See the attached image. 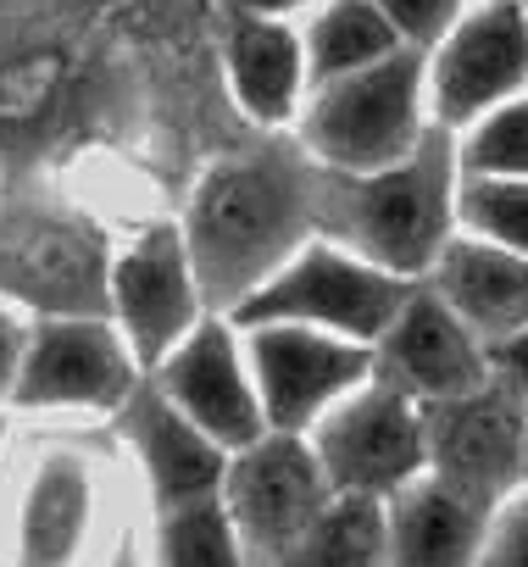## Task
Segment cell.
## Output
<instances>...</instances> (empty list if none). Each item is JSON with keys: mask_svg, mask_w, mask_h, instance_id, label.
<instances>
[{"mask_svg": "<svg viewBox=\"0 0 528 567\" xmlns=\"http://www.w3.org/2000/svg\"><path fill=\"white\" fill-rule=\"evenodd\" d=\"M478 567H528V484L495 506Z\"/></svg>", "mask_w": 528, "mask_h": 567, "instance_id": "484cf974", "label": "cell"}, {"mask_svg": "<svg viewBox=\"0 0 528 567\" xmlns=\"http://www.w3.org/2000/svg\"><path fill=\"white\" fill-rule=\"evenodd\" d=\"M517 7H522V18H528V0H517Z\"/></svg>", "mask_w": 528, "mask_h": 567, "instance_id": "d6a6232c", "label": "cell"}, {"mask_svg": "<svg viewBox=\"0 0 528 567\" xmlns=\"http://www.w3.org/2000/svg\"><path fill=\"white\" fill-rule=\"evenodd\" d=\"M117 567H145V534H139V545H134V550H128Z\"/></svg>", "mask_w": 528, "mask_h": 567, "instance_id": "4dcf8cb0", "label": "cell"}, {"mask_svg": "<svg viewBox=\"0 0 528 567\" xmlns=\"http://www.w3.org/2000/svg\"><path fill=\"white\" fill-rule=\"evenodd\" d=\"M29 323L12 301H0V412H12V390H18V368H23V346H29Z\"/></svg>", "mask_w": 528, "mask_h": 567, "instance_id": "4316f807", "label": "cell"}, {"mask_svg": "<svg viewBox=\"0 0 528 567\" xmlns=\"http://www.w3.org/2000/svg\"><path fill=\"white\" fill-rule=\"evenodd\" d=\"M456 162H462V178H528V95L462 128Z\"/></svg>", "mask_w": 528, "mask_h": 567, "instance_id": "603a6c76", "label": "cell"}, {"mask_svg": "<svg viewBox=\"0 0 528 567\" xmlns=\"http://www.w3.org/2000/svg\"><path fill=\"white\" fill-rule=\"evenodd\" d=\"M462 234V162L456 134L434 128L412 156L373 173L318 178V239L423 284L445 245Z\"/></svg>", "mask_w": 528, "mask_h": 567, "instance_id": "3957f363", "label": "cell"}, {"mask_svg": "<svg viewBox=\"0 0 528 567\" xmlns=\"http://www.w3.org/2000/svg\"><path fill=\"white\" fill-rule=\"evenodd\" d=\"M489 517L495 506H478L473 495L423 473L412 489L384 501V534H390L384 567H478Z\"/></svg>", "mask_w": 528, "mask_h": 567, "instance_id": "d6986e66", "label": "cell"}, {"mask_svg": "<svg viewBox=\"0 0 528 567\" xmlns=\"http://www.w3.org/2000/svg\"><path fill=\"white\" fill-rule=\"evenodd\" d=\"M323 167L296 134H245L217 151L178 200V228L211 318H234L301 245L318 239Z\"/></svg>", "mask_w": 528, "mask_h": 567, "instance_id": "6da1fadb", "label": "cell"}, {"mask_svg": "<svg viewBox=\"0 0 528 567\" xmlns=\"http://www.w3.org/2000/svg\"><path fill=\"white\" fill-rule=\"evenodd\" d=\"M462 234L528 256V178H462Z\"/></svg>", "mask_w": 528, "mask_h": 567, "instance_id": "cb8c5ba5", "label": "cell"}, {"mask_svg": "<svg viewBox=\"0 0 528 567\" xmlns=\"http://www.w3.org/2000/svg\"><path fill=\"white\" fill-rule=\"evenodd\" d=\"M334 484L312 451L307 434H261L228 456L222 506L234 517V534L250 556V567H273L329 506Z\"/></svg>", "mask_w": 528, "mask_h": 567, "instance_id": "30bf717a", "label": "cell"}, {"mask_svg": "<svg viewBox=\"0 0 528 567\" xmlns=\"http://www.w3.org/2000/svg\"><path fill=\"white\" fill-rule=\"evenodd\" d=\"M239 334L273 434H312L351 390L373 379V346L307 323H239Z\"/></svg>", "mask_w": 528, "mask_h": 567, "instance_id": "8fae6325", "label": "cell"}, {"mask_svg": "<svg viewBox=\"0 0 528 567\" xmlns=\"http://www.w3.org/2000/svg\"><path fill=\"white\" fill-rule=\"evenodd\" d=\"M406 296V278L351 256L345 245L312 239L234 312V323H307L356 346H379Z\"/></svg>", "mask_w": 528, "mask_h": 567, "instance_id": "ba28073f", "label": "cell"}, {"mask_svg": "<svg viewBox=\"0 0 528 567\" xmlns=\"http://www.w3.org/2000/svg\"><path fill=\"white\" fill-rule=\"evenodd\" d=\"M7 451H12V412H0V467H7Z\"/></svg>", "mask_w": 528, "mask_h": 567, "instance_id": "f546056e", "label": "cell"}, {"mask_svg": "<svg viewBox=\"0 0 528 567\" xmlns=\"http://www.w3.org/2000/svg\"><path fill=\"white\" fill-rule=\"evenodd\" d=\"M106 318L134 346L145 373L211 318L173 212L139 217L117 234L112 278H106Z\"/></svg>", "mask_w": 528, "mask_h": 567, "instance_id": "52a82bcc", "label": "cell"}, {"mask_svg": "<svg viewBox=\"0 0 528 567\" xmlns=\"http://www.w3.org/2000/svg\"><path fill=\"white\" fill-rule=\"evenodd\" d=\"M145 368L112 318H34L12 417L23 423H112Z\"/></svg>", "mask_w": 528, "mask_h": 567, "instance_id": "8992f818", "label": "cell"}, {"mask_svg": "<svg viewBox=\"0 0 528 567\" xmlns=\"http://www.w3.org/2000/svg\"><path fill=\"white\" fill-rule=\"evenodd\" d=\"M423 284L489 351L528 329V256H511L489 239L456 234Z\"/></svg>", "mask_w": 528, "mask_h": 567, "instance_id": "ac0fdd59", "label": "cell"}, {"mask_svg": "<svg viewBox=\"0 0 528 567\" xmlns=\"http://www.w3.org/2000/svg\"><path fill=\"white\" fill-rule=\"evenodd\" d=\"M434 128L428 68L417 51H395L362 73L312 84L290 134L323 173H373L412 156Z\"/></svg>", "mask_w": 528, "mask_h": 567, "instance_id": "5b68a950", "label": "cell"}, {"mask_svg": "<svg viewBox=\"0 0 528 567\" xmlns=\"http://www.w3.org/2000/svg\"><path fill=\"white\" fill-rule=\"evenodd\" d=\"M428 106L445 134L528 95V18L517 0H467L456 29L423 56Z\"/></svg>", "mask_w": 528, "mask_h": 567, "instance_id": "7c38bea8", "label": "cell"}, {"mask_svg": "<svg viewBox=\"0 0 528 567\" xmlns=\"http://www.w3.org/2000/svg\"><path fill=\"white\" fill-rule=\"evenodd\" d=\"M145 567H250L222 495L151 512L145 523Z\"/></svg>", "mask_w": 528, "mask_h": 567, "instance_id": "44dd1931", "label": "cell"}, {"mask_svg": "<svg viewBox=\"0 0 528 567\" xmlns=\"http://www.w3.org/2000/svg\"><path fill=\"white\" fill-rule=\"evenodd\" d=\"M307 440L334 495L395 501L428 473V412L379 373L362 390H351Z\"/></svg>", "mask_w": 528, "mask_h": 567, "instance_id": "9c48e42d", "label": "cell"}, {"mask_svg": "<svg viewBox=\"0 0 528 567\" xmlns=\"http://www.w3.org/2000/svg\"><path fill=\"white\" fill-rule=\"evenodd\" d=\"M112 434L128 456V473L139 484L145 512H167V506L222 495L234 451L217 445L206 429H195L151 379H139V390L123 401V412L112 417Z\"/></svg>", "mask_w": 528, "mask_h": 567, "instance_id": "9a60e30c", "label": "cell"}, {"mask_svg": "<svg viewBox=\"0 0 528 567\" xmlns=\"http://www.w3.org/2000/svg\"><path fill=\"white\" fill-rule=\"evenodd\" d=\"M489 373H495V379L511 390V401L528 412V329H522V334H511L506 346H495V351H489Z\"/></svg>", "mask_w": 528, "mask_h": 567, "instance_id": "83f0119b", "label": "cell"}, {"mask_svg": "<svg viewBox=\"0 0 528 567\" xmlns=\"http://www.w3.org/2000/svg\"><path fill=\"white\" fill-rule=\"evenodd\" d=\"M217 68L228 84V101L245 128L256 134H290L307 95L312 68L301 45V23L250 18V12H217Z\"/></svg>", "mask_w": 528, "mask_h": 567, "instance_id": "e0dca14e", "label": "cell"}, {"mask_svg": "<svg viewBox=\"0 0 528 567\" xmlns=\"http://www.w3.org/2000/svg\"><path fill=\"white\" fill-rule=\"evenodd\" d=\"M7 178H12V167H7V151H0V189H7Z\"/></svg>", "mask_w": 528, "mask_h": 567, "instance_id": "1f68e13d", "label": "cell"}, {"mask_svg": "<svg viewBox=\"0 0 528 567\" xmlns=\"http://www.w3.org/2000/svg\"><path fill=\"white\" fill-rule=\"evenodd\" d=\"M228 12H250V18H279V23H307L323 0H217Z\"/></svg>", "mask_w": 528, "mask_h": 567, "instance_id": "f1b7e54d", "label": "cell"}, {"mask_svg": "<svg viewBox=\"0 0 528 567\" xmlns=\"http://www.w3.org/2000/svg\"><path fill=\"white\" fill-rule=\"evenodd\" d=\"M195 429H206L217 445L239 451L268 434L256 395V373L245 357V334L234 318H206L184 346H173L151 373H145Z\"/></svg>", "mask_w": 528, "mask_h": 567, "instance_id": "5bb4252c", "label": "cell"}, {"mask_svg": "<svg viewBox=\"0 0 528 567\" xmlns=\"http://www.w3.org/2000/svg\"><path fill=\"white\" fill-rule=\"evenodd\" d=\"M373 373L401 395H412L417 406H439L489 384V346L428 284H412V296L401 301V312L373 346Z\"/></svg>", "mask_w": 528, "mask_h": 567, "instance_id": "2e32d148", "label": "cell"}, {"mask_svg": "<svg viewBox=\"0 0 528 567\" xmlns=\"http://www.w3.org/2000/svg\"><path fill=\"white\" fill-rule=\"evenodd\" d=\"M117 228L51 178L0 189V301L23 318H106Z\"/></svg>", "mask_w": 528, "mask_h": 567, "instance_id": "277c9868", "label": "cell"}, {"mask_svg": "<svg viewBox=\"0 0 528 567\" xmlns=\"http://www.w3.org/2000/svg\"><path fill=\"white\" fill-rule=\"evenodd\" d=\"M428 412V473L478 506H500L528 484V412L489 373V384L423 406Z\"/></svg>", "mask_w": 528, "mask_h": 567, "instance_id": "4fadbf2b", "label": "cell"}, {"mask_svg": "<svg viewBox=\"0 0 528 567\" xmlns=\"http://www.w3.org/2000/svg\"><path fill=\"white\" fill-rule=\"evenodd\" d=\"M390 534H384V501L340 495L273 567H384Z\"/></svg>", "mask_w": 528, "mask_h": 567, "instance_id": "7402d4cb", "label": "cell"}, {"mask_svg": "<svg viewBox=\"0 0 528 567\" xmlns=\"http://www.w3.org/2000/svg\"><path fill=\"white\" fill-rule=\"evenodd\" d=\"M301 45H307L312 84L362 73V68H373V62L406 51V45L395 40V29L379 18L373 0H323V7L301 23Z\"/></svg>", "mask_w": 528, "mask_h": 567, "instance_id": "ffe728a7", "label": "cell"}, {"mask_svg": "<svg viewBox=\"0 0 528 567\" xmlns=\"http://www.w3.org/2000/svg\"><path fill=\"white\" fill-rule=\"evenodd\" d=\"M373 7H379V18L395 29V40H401L406 51L428 56V51L456 29V18L467 12V0H373Z\"/></svg>", "mask_w": 528, "mask_h": 567, "instance_id": "d4e9b609", "label": "cell"}, {"mask_svg": "<svg viewBox=\"0 0 528 567\" xmlns=\"http://www.w3.org/2000/svg\"><path fill=\"white\" fill-rule=\"evenodd\" d=\"M139 495L112 423H23L0 467V567H117Z\"/></svg>", "mask_w": 528, "mask_h": 567, "instance_id": "7a4b0ae2", "label": "cell"}]
</instances>
